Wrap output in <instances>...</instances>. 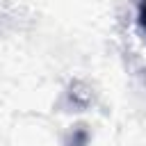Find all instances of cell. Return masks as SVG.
<instances>
[{
	"mask_svg": "<svg viewBox=\"0 0 146 146\" xmlns=\"http://www.w3.org/2000/svg\"><path fill=\"white\" fill-rule=\"evenodd\" d=\"M139 21H141V25L146 27V2L139 7Z\"/></svg>",
	"mask_w": 146,
	"mask_h": 146,
	"instance_id": "obj_1",
	"label": "cell"
}]
</instances>
